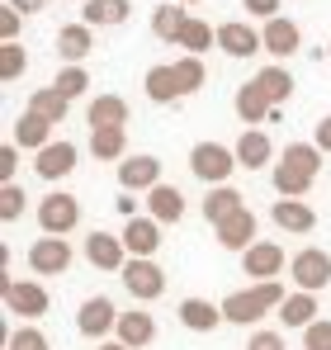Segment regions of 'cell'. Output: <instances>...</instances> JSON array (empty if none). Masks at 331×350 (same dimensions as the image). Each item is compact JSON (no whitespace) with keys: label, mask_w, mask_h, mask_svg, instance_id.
I'll return each mask as SVG.
<instances>
[{"label":"cell","mask_w":331,"mask_h":350,"mask_svg":"<svg viewBox=\"0 0 331 350\" xmlns=\"http://www.w3.org/2000/svg\"><path fill=\"white\" fill-rule=\"evenodd\" d=\"M317 171H322V152H317V142H289L284 157L275 161V171H270V180H275L279 199H303V194L313 189Z\"/></svg>","instance_id":"obj_1"},{"label":"cell","mask_w":331,"mask_h":350,"mask_svg":"<svg viewBox=\"0 0 331 350\" xmlns=\"http://www.w3.org/2000/svg\"><path fill=\"white\" fill-rule=\"evenodd\" d=\"M284 298H289V293H284L279 280H270V284H246V289H237V293L222 298V317L237 322V327H251V322H261V317L279 312Z\"/></svg>","instance_id":"obj_2"},{"label":"cell","mask_w":331,"mask_h":350,"mask_svg":"<svg viewBox=\"0 0 331 350\" xmlns=\"http://www.w3.org/2000/svg\"><path fill=\"white\" fill-rule=\"evenodd\" d=\"M189 171L199 175L209 189H218V185H227L232 171H237V152L222 147V142H199V147L189 152Z\"/></svg>","instance_id":"obj_3"},{"label":"cell","mask_w":331,"mask_h":350,"mask_svg":"<svg viewBox=\"0 0 331 350\" xmlns=\"http://www.w3.org/2000/svg\"><path fill=\"white\" fill-rule=\"evenodd\" d=\"M289 280L298 284V293H322L331 284V256L322 246H303L289 260Z\"/></svg>","instance_id":"obj_4"},{"label":"cell","mask_w":331,"mask_h":350,"mask_svg":"<svg viewBox=\"0 0 331 350\" xmlns=\"http://www.w3.org/2000/svg\"><path fill=\"white\" fill-rule=\"evenodd\" d=\"M38 228H43V237H66L81 228V199L76 194H62V189H53L43 204H38Z\"/></svg>","instance_id":"obj_5"},{"label":"cell","mask_w":331,"mask_h":350,"mask_svg":"<svg viewBox=\"0 0 331 350\" xmlns=\"http://www.w3.org/2000/svg\"><path fill=\"white\" fill-rule=\"evenodd\" d=\"M76 332H81L85 341H100V346H105V336L118 332V308H114L105 293L85 298V303H81V312H76Z\"/></svg>","instance_id":"obj_6"},{"label":"cell","mask_w":331,"mask_h":350,"mask_svg":"<svg viewBox=\"0 0 331 350\" xmlns=\"http://www.w3.org/2000/svg\"><path fill=\"white\" fill-rule=\"evenodd\" d=\"M0 289H5V312H19L24 322H38L43 312H48V289L38 284V280H0Z\"/></svg>","instance_id":"obj_7"},{"label":"cell","mask_w":331,"mask_h":350,"mask_svg":"<svg viewBox=\"0 0 331 350\" xmlns=\"http://www.w3.org/2000/svg\"><path fill=\"white\" fill-rule=\"evenodd\" d=\"M118 280H123V289L133 293L137 303H157V298L166 293V270L157 265V260H128Z\"/></svg>","instance_id":"obj_8"},{"label":"cell","mask_w":331,"mask_h":350,"mask_svg":"<svg viewBox=\"0 0 331 350\" xmlns=\"http://www.w3.org/2000/svg\"><path fill=\"white\" fill-rule=\"evenodd\" d=\"M118 185H123V194H152V189L161 185V161L147 157V152L118 161Z\"/></svg>","instance_id":"obj_9"},{"label":"cell","mask_w":331,"mask_h":350,"mask_svg":"<svg viewBox=\"0 0 331 350\" xmlns=\"http://www.w3.org/2000/svg\"><path fill=\"white\" fill-rule=\"evenodd\" d=\"M71 265V241L66 237H38L29 246V270L34 275H66Z\"/></svg>","instance_id":"obj_10"},{"label":"cell","mask_w":331,"mask_h":350,"mask_svg":"<svg viewBox=\"0 0 331 350\" xmlns=\"http://www.w3.org/2000/svg\"><path fill=\"white\" fill-rule=\"evenodd\" d=\"M118 237H123V246H128L133 260H152V256L161 251V223H157V218H142V213H137V218L123 223Z\"/></svg>","instance_id":"obj_11"},{"label":"cell","mask_w":331,"mask_h":350,"mask_svg":"<svg viewBox=\"0 0 331 350\" xmlns=\"http://www.w3.org/2000/svg\"><path fill=\"white\" fill-rule=\"evenodd\" d=\"M218 48L227 57H256V53H265V38L246 19H227V24H218Z\"/></svg>","instance_id":"obj_12"},{"label":"cell","mask_w":331,"mask_h":350,"mask_svg":"<svg viewBox=\"0 0 331 350\" xmlns=\"http://www.w3.org/2000/svg\"><path fill=\"white\" fill-rule=\"evenodd\" d=\"M241 275H251L256 284L279 280V275H284V246H275V241H256V246L241 256Z\"/></svg>","instance_id":"obj_13"},{"label":"cell","mask_w":331,"mask_h":350,"mask_svg":"<svg viewBox=\"0 0 331 350\" xmlns=\"http://www.w3.org/2000/svg\"><path fill=\"white\" fill-rule=\"evenodd\" d=\"M85 260H90L95 270H118V275H123V265H128L133 256H128L123 237H114V232H90V237H85Z\"/></svg>","instance_id":"obj_14"},{"label":"cell","mask_w":331,"mask_h":350,"mask_svg":"<svg viewBox=\"0 0 331 350\" xmlns=\"http://www.w3.org/2000/svg\"><path fill=\"white\" fill-rule=\"evenodd\" d=\"M237 166H246V171H265V166H275V142L261 133V128H241V137H237Z\"/></svg>","instance_id":"obj_15"},{"label":"cell","mask_w":331,"mask_h":350,"mask_svg":"<svg viewBox=\"0 0 331 350\" xmlns=\"http://www.w3.org/2000/svg\"><path fill=\"white\" fill-rule=\"evenodd\" d=\"M34 171H38V180H66V175L76 171V142H66V137H57V142H48L43 152H38V161H34Z\"/></svg>","instance_id":"obj_16"},{"label":"cell","mask_w":331,"mask_h":350,"mask_svg":"<svg viewBox=\"0 0 331 350\" xmlns=\"http://www.w3.org/2000/svg\"><path fill=\"white\" fill-rule=\"evenodd\" d=\"M270 218H275L279 232H289V237H308L313 228H317V213H313L303 199H275Z\"/></svg>","instance_id":"obj_17"},{"label":"cell","mask_w":331,"mask_h":350,"mask_svg":"<svg viewBox=\"0 0 331 350\" xmlns=\"http://www.w3.org/2000/svg\"><path fill=\"white\" fill-rule=\"evenodd\" d=\"M90 48H95V29H90V24H66V29H57V57L66 62V66H81V62L90 57Z\"/></svg>","instance_id":"obj_18"},{"label":"cell","mask_w":331,"mask_h":350,"mask_svg":"<svg viewBox=\"0 0 331 350\" xmlns=\"http://www.w3.org/2000/svg\"><path fill=\"white\" fill-rule=\"evenodd\" d=\"M213 232H218V246L241 251V256H246V251L256 246V213H251V208H241V213H232L227 223H218Z\"/></svg>","instance_id":"obj_19"},{"label":"cell","mask_w":331,"mask_h":350,"mask_svg":"<svg viewBox=\"0 0 331 350\" xmlns=\"http://www.w3.org/2000/svg\"><path fill=\"white\" fill-rule=\"evenodd\" d=\"M261 38H265V53H275L279 62L293 57V53L303 48V29H298L293 19H284V14H279V19H270V24L261 29Z\"/></svg>","instance_id":"obj_20"},{"label":"cell","mask_w":331,"mask_h":350,"mask_svg":"<svg viewBox=\"0 0 331 350\" xmlns=\"http://www.w3.org/2000/svg\"><path fill=\"white\" fill-rule=\"evenodd\" d=\"M222 322V303H209V298H185L180 303V327L185 332H218Z\"/></svg>","instance_id":"obj_21"},{"label":"cell","mask_w":331,"mask_h":350,"mask_svg":"<svg viewBox=\"0 0 331 350\" xmlns=\"http://www.w3.org/2000/svg\"><path fill=\"white\" fill-rule=\"evenodd\" d=\"M114 341H123L128 350H142L157 341V322H152V312H118V332H114Z\"/></svg>","instance_id":"obj_22"},{"label":"cell","mask_w":331,"mask_h":350,"mask_svg":"<svg viewBox=\"0 0 331 350\" xmlns=\"http://www.w3.org/2000/svg\"><path fill=\"white\" fill-rule=\"evenodd\" d=\"M147 218H157V223H180V218H185V194H180V189H175V185H157V189H152V194H147Z\"/></svg>","instance_id":"obj_23"},{"label":"cell","mask_w":331,"mask_h":350,"mask_svg":"<svg viewBox=\"0 0 331 350\" xmlns=\"http://www.w3.org/2000/svg\"><path fill=\"white\" fill-rule=\"evenodd\" d=\"M232 109L241 123H265V118L275 114V105L261 95V85L256 81H246V85H237V95H232Z\"/></svg>","instance_id":"obj_24"},{"label":"cell","mask_w":331,"mask_h":350,"mask_svg":"<svg viewBox=\"0 0 331 350\" xmlns=\"http://www.w3.org/2000/svg\"><path fill=\"white\" fill-rule=\"evenodd\" d=\"M142 85H147V100H152V105H175V100H185V95H180V81H175V66H170V62H161V66H147Z\"/></svg>","instance_id":"obj_25"},{"label":"cell","mask_w":331,"mask_h":350,"mask_svg":"<svg viewBox=\"0 0 331 350\" xmlns=\"http://www.w3.org/2000/svg\"><path fill=\"white\" fill-rule=\"evenodd\" d=\"M53 142V123L48 118H38L34 109H24V114L14 118V147H29V152H43Z\"/></svg>","instance_id":"obj_26"},{"label":"cell","mask_w":331,"mask_h":350,"mask_svg":"<svg viewBox=\"0 0 331 350\" xmlns=\"http://www.w3.org/2000/svg\"><path fill=\"white\" fill-rule=\"evenodd\" d=\"M189 19H194V14H189L185 5H161V10L152 14V33H157L161 43H175V48H180V38H185Z\"/></svg>","instance_id":"obj_27"},{"label":"cell","mask_w":331,"mask_h":350,"mask_svg":"<svg viewBox=\"0 0 331 350\" xmlns=\"http://www.w3.org/2000/svg\"><path fill=\"white\" fill-rule=\"evenodd\" d=\"M85 123L90 128H123L128 123V100L123 95H95L90 109H85Z\"/></svg>","instance_id":"obj_28"},{"label":"cell","mask_w":331,"mask_h":350,"mask_svg":"<svg viewBox=\"0 0 331 350\" xmlns=\"http://www.w3.org/2000/svg\"><path fill=\"white\" fill-rule=\"evenodd\" d=\"M128 14H133L128 0H85L81 24H90V29H114V24H123Z\"/></svg>","instance_id":"obj_29"},{"label":"cell","mask_w":331,"mask_h":350,"mask_svg":"<svg viewBox=\"0 0 331 350\" xmlns=\"http://www.w3.org/2000/svg\"><path fill=\"white\" fill-rule=\"evenodd\" d=\"M284 327H298V332H308L313 322H317V293H289L284 298V308L275 312Z\"/></svg>","instance_id":"obj_30"},{"label":"cell","mask_w":331,"mask_h":350,"mask_svg":"<svg viewBox=\"0 0 331 350\" xmlns=\"http://www.w3.org/2000/svg\"><path fill=\"white\" fill-rule=\"evenodd\" d=\"M246 204H241V194L232 189V185H218V189H209V199H204V223L209 228H218V223H227L232 213H241Z\"/></svg>","instance_id":"obj_31"},{"label":"cell","mask_w":331,"mask_h":350,"mask_svg":"<svg viewBox=\"0 0 331 350\" xmlns=\"http://www.w3.org/2000/svg\"><path fill=\"white\" fill-rule=\"evenodd\" d=\"M95 161H128V133L123 128H90Z\"/></svg>","instance_id":"obj_32"},{"label":"cell","mask_w":331,"mask_h":350,"mask_svg":"<svg viewBox=\"0 0 331 350\" xmlns=\"http://www.w3.org/2000/svg\"><path fill=\"white\" fill-rule=\"evenodd\" d=\"M256 85H261V95H265L275 109L293 95V76H289V66H279V62H275V66H265V71H256Z\"/></svg>","instance_id":"obj_33"},{"label":"cell","mask_w":331,"mask_h":350,"mask_svg":"<svg viewBox=\"0 0 331 350\" xmlns=\"http://www.w3.org/2000/svg\"><path fill=\"white\" fill-rule=\"evenodd\" d=\"M29 109H34L38 118H48V123H62L66 109H71V100H66L62 90H53V85H43V90H34V95H29Z\"/></svg>","instance_id":"obj_34"},{"label":"cell","mask_w":331,"mask_h":350,"mask_svg":"<svg viewBox=\"0 0 331 350\" xmlns=\"http://www.w3.org/2000/svg\"><path fill=\"white\" fill-rule=\"evenodd\" d=\"M180 48H185V57H204L209 48H218V29H209L204 19H189V29H185Z\"/></svg>","instance_id":"obj_35"},{"label":"cell","mask_w":331,"mask_h":350,"mask_svg":"<svg viewBox=\"0 0 331 350\" xmlns=\"http://www.w3.org/2000/svg\"><path fill=\"white\" fill-rule=\"evenodd\" d=\"M175 81H180V95H194V90H204V81H209V71H204V57H175Z\"/></svg>","instance_id":"obj_36"},{"label":"cell","mask_w":331,"mask_h":350,"mask_svg":"<svg viewBox=\"0 0 331 350\" xmlns=\"http://www.w3.org/2000/svg\"><path fill=\"white\" fill-rule=\"evenodd\" d=\"M85 85H90V71H85V66H62V71H57V81H53V90H62L66 100H81V95H85Z\"/></svg>","instance_id":"obj_37"},{"label":"cell","mask_w":331,"mask_h":350,"mask_svg":"<svg viewBox=\"0 0 331 350\" xmlns=\"http://www.w3.org/2000/svg\"><path fill=\"white\" fill-rule=\"evenodd\" d=\"M29 71V53L19 43H0V81H19Z\"/></svg>","instance_id":"obj_38"},{"label":"cell","mask_w":331,"mask_h":350,"mask_svg":"<svg viewBox=\"0 0 331 350\" xmlns=\"http://www.w3.org/2000/svg\"><path fill=\"white\" fill-rule=\"evenodd\" d=\"M24 199H29V194H24L19 185H0V223H14V218L24 213Z\"/></svg>","instance_id":"obj_39"},{"label":"cell","mask_w":331,"mask_h":350,"mask_svg":"<svg viewBox=\"0 0 331 350\" xmlns=\"http://www.w3.org/2000/svg\"><path fill=\"white\" fill-rule=\"evenodd\" d=\"M5 350H53V346H48V336L38 327H19V332H10Z\"/></svg>","instance_id":"obj_40"},{"label":"cell","mask_w":331,"mask_h":350,"mask_svg":"<svg viewBox=\"0 0 331 350\" xmlns=\"http://www.w3.org/2000/svg\"><path fill=\"white\" fill-rule=\"evenodd\" d=\"M303 350H331V322L317 317L308 332H303Z\"/></svg>","instance_id":"obj_41"},{"label":"cell","mask_w":331,"mask_h":350,"mask_svg":"<svg viewBox=\"0 0 331 350\" xmlns=\"http://www.w3.org/2000/svg\"><path fill=\"white\" fill-rule=\"evenodd\" d=\"M19 19H24V14L10 10V5L0 10V38H5V43H19Z\"/></svg>","instance_id":"obj_42"},{"label":"cell","mask_w":331,"mask_h":350,"mask_svg":"<svg viewBox=\"0 0 331 350\" xmlns=\"http://www.w3.org/2000/svg\"><path fill=\"white\" fill-rule=\"evenodd\" d=\"M241 10H246V14H256V19H265V24L279 19V0H241Z\"/></svg>","instance_id":"obj_43"},{"label":"cell","mask_w":331,"mask_h":350,"mask_svg":"<svg viewBox=\"0 0 331 350\" xmlns=\"http://www.w3.org/2000/svg\"><path fill=\"white\" fill-rule=\"evenodd\" d=\"M246 350H284V336L279 332H251Z\"/></svg>","instance_id":"obj_44"},{"label":"cell","mask_w":331,"mask_h":350,"mask_svg":"<svg viewBox=\"0 0 331 350\" xmlns=\"http://www.w3.org/2000/svg\"><path fill=\"white\" fill-rule=\"evenodd\" d=\"M0 185H14V142L0 147Z\"/></svg>","instance_id":"obj_45"},{"label":"cell","mask_w":331,"mask_h":350,"mask_svg":"<svg viewBox=\"0 0 331 350\" xmlns=\"http://www.w3.org/2000/svg\"><path fill=\"white\" fill-rule=\"evenodd\" d=\"M313 142H317V152H331V114L317 123V133H313Z\"/></svg>","instance_id":"obj_46"},{"label":"cell","mask_w":331,"mask_h":350,"mask_svg":"<svg viewBox=\"0 0 331 350\" xmlns=\"http://www.w3.org/2000/svg\"><path fill=\"white\" fill-rule=\"evenodd\" d=\"M10 10H19V14H38L43 10V0H5Z\"/></svg>","instance_id":"obj_47"},{"label":"cell","mask_w":331,"mask_h":350,"mask_svg":"<svg viewBox=\"0 0 331 350\" xmlns=\"http://www.w3.org/2000/svg\"><path fill=\"white\" fill-rule=\"evenodd\" d=\"M118 213H123V218H137V199L123 194V199H118Z\"/></svg>","instance_id":"obj_48"},{"label":"cell","mask_w":331,"mask_h":350,"mask_svg":"<svg viewBox=\"0 0 331 350\" xmlns=\"http://www.w3.org/2000/svg\"><path fill=\"white\" fill-rule=\"evenodd\" d=\"M95 350H128L123 341H105V346H95Z\"/></svg>","instance_id":"obj_49"},{"label":"cell","mask_w":331,"mask_h":350,"mask_svg":"<svg viewBox=\"0 0 331 350\" xmlns=\"http://www.w3.org/2000/svg\"><path fill=\"white\" fill-rule=\"evenodd\" d=\"M175 5H199V0H175Z\"/></svg>","instance_id":"obj_50"},{"label":"cell","mask_w":331,"mask_h":350,"mask_svg":"<svg viewBox=\"0 0 331 350\" xmlns=\"http://www.w3.org/2000/svg\"><path fill=\"white\" fill-rule=\"evenodd\" d=\"M327 57H331V43H327Z\"/></svg>","instance_id":"obj_51"}]
</instances>
